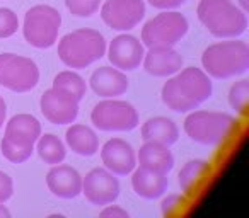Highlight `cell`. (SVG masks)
Here are the masks:
<instances>
[{
    "mask_svg": "<svg viewBox=\"0 0 249 218\" xmlns=\"http://www.w3.org/2000/svg\"><path fill=\"white\" fill-rule=\"evenodd\" d=\"M53 87L70 94V96H73L79 102L84 99V96H86V92H87L86 80H84L79 73L72 72V70L60 72L58 75L53 79Z\"/></svg>",
    "mask_w": 249,
    "mask_h": 218,
    "instance_id": "obj_25",
    "label": "cell"
},
{
    "mask_svg": "<svg viewBox=\"0 0 249 218\" xmlns=\"http://www.w3.org/2000/svg\"><path fill=\"white\" fill-rule=\"evenodd\" d=\"M143 68L152 77H171L183 68L184 58L174 46H156L149 48L143 55Z\"/></svg>",
    "mask_w": 249,
    "mask_h": 218,
    "instance_id": "obj_15",
    "label": "cell"
},
{
    "mask_svg": "<svg viewBox=\"0 0 249 218\" xmlns=\"http://www.w3.org/2000/svg\"><path fill=\"white\" fill-rule=\"evenodd\" d=\"M237 5L242 9V11L246 12V14H248V9H249V2H248V0H239V4H237Z\"/></svg>",
    "mask_w": 249,
    "mask_h": 218,
    "instance_id": "obj_36",
    "label": "cell"
},
{
    "mask_svg": "<svg viewBox=\"0 0 249 218\" xmlns=\"http://www.w3.org/2000/svg\"><path fill=\"white\" fill-rule=\"evenodd\" d=\"M65 5L75 17H90L99 11L101 0H65Z\"/></svg>",
    "mask_w": 249,
    "mask_h": 218,
    "instance_id": "obj_28",
    "label": "cell"
},
{
    "mask_svg": "<svg viewBox=\"0 0 249 218\" xmlns=\"http://www.w3.org/2000/svg\"><path fill=\"white\" fill-rule=\"evenodd\" d=\"M201 67L208 77L218 80L244 75L249 70L248 43L231 38V41L210 45L201 55Z\"/></svg>",
    "mask_w": 249,
    "mask_h": 218,
    "instance_id": "obj_2",
    "label": "cell"
},
{
    "mask_svg": "<svg viewBox=\"0 0 249 218\" xmlns=\"http://www.w3.org/2000/svg\"><path fill=\"white\" fill-rule=\"evenodd\" d=\"M196 16L215 38H239L248 29V16L232 0H200Z\"/></svg>",
    "mask_w": 249,
    "mask_h": 218,
    "instance_id": "obj_3",
    "label": "cell"
},
{
    "mask_svg": "<svg viewBox=\"0 0 249 218\" xmlns=\"http://www.w3.org/2000/svg\"><path fill=\"white\" fill-rule=\"evenodd\" d=\"M46 186L56 198L73 200L82 191V176L73 167L56 164L52 166L50 172L46 174Z\"/></svg>",
    "mask_w": 249,
    "mask_h": 218,
    "instance_id": "obj_16",
    "label": "cell"
},
{
    "mask_svg": "<svg viewBox=\"0 0 249 218\" xmlns=\"http://www.w3.org/2000/svg\"><path fill=\"white\" fill-rule=\"evenodd\" d=\"M183 203H184L183 194H167L162 200V203H160V211H162L164 217H171V215H174L183 206Z\"/></svg>",
    "mask_w": 249,
    "mask_h": 218,
    "instance_id": "obj_30",
    "label": "cell"
},
{
    "mask_svg": "<svg viewBox=\"0 0 249 218\" xmlns=\"http://www.w3.org/2000/svg\"><path fill=\"white\" fill-rule=\"evenodd\" d=\"M80 193L86 196L89 203L96 206H106L114 203L120 196V183L114 177L113 172L107 169H96L89 170L86 177H82V191Z\"/></svg>",
    "mask_w": 249,
    "mask_h": 218,
    "instance_id": "obj_11",
    "label": "cell"
},
{
    "mask_svg": "<svg viewBox=\"0 0 249 218\" xmlns=\"http://www.w3.org/2000/svg\"><path fill=\"white\" fill-rule=\"evenodd\" d=\"M140 133H142V138L145 142L162 143V145L167 147L176 143L178 138H179V130H178L176 123L169 118H164V116H156V118L147 119L142 125Z\"/></svg>",
    "mask_w": 249,
    "mask_h": 218,
    "instance_id": "obj_22",
    "label": "cell"
},
{
    "mask_svg": "<svg viewBox=\"0 0 249 218\" xmlns=\"http://www.w3.org/2000/svg\"><path fill=\"white\" fill-rule=\"evenodd\" d=\"M0 152H2V155H4L9 162L22 164L33 155V152H35V147L18 145V143H14L12 140H9L7 136H4V138H2V142H0Z\"/></svg>",
    "mask_w": 249,
    "mask_h": 218,
    "instance_id": "obj_27",
    "label": "cell"
},
{
    "mask_svg": "<svg viewBox=\"0 0 249 218\" xmlns=\"http://www.w3.org/2000/svg\"><path fill=\"white\" fill-rule=\"evenodd\" d=\"M208 174H210V164L207 160H188L183 169L179 170V174H178V183H179L181 191L184 194L195 193V189L200 187V184L207 179Z\"/></svg>",
    "mask_w": 249,
    "mask_h": 218,
    "instance_id": "obj_23",
    "label": "cell"
},
{
    "mask_svg": "<svg viewBox=\"0 0 249 218\" xmlns=\"http://www.w3.org/2000/svg\"><path fill=\"white\" fill-rule=\"evenodd\" d=\"M140 166L157 170L160 174H169L174 167V155L167 145L156 142H145L137 153Z\"/></svg>",
    "mask_w": 249,
    "mask_h": 218,
    "instance_id": "obj_20",
    "label": "cell"
},
{
    "mask_svg": "<svg viewBox=\"0 0 249 218\" xmlns=\"http://www.w3.org/2000/svg\"><path fill=\"white\" fill-rule=\"evenodd\" d=\"M90 121L101 132H132L140 125L135 107L114 97H107L94 106Z\"/></svg>",
    "mask_w": 249,
    "mask_h": 218,
    "instance_id": "obj_8",
    "label": "cell"
},
{
    "mask_svg": "<svg viewBox=\"0 0 249 218\" xmlns=\"http://www.w3.org/2000/svg\"><path fill=\"white\" fill-rule=\"evenodd\" d=\"M89 85L94 90V94L107 99V97L123 96L128 90L130 80L124 75V72L114 68V67H101L92 72Z\"/></svg>",
    "mask_w": 249,
    "mask_h": 218,
    "instance_id": "obj_17",
    "label": "cell"
},
{
    "mask_svg": "<svg viewBox=\"0 0 249 218\" xmlns=\"http://www.w3.org/2000/svg\"><path fill=\"white\" fill-rule=\"evenodd\" d=\"M152 7L160 9V11H171V9H178L183 4H186L188 0H147Z\"/></svg>",
    "mask_w": 249,
    "mask_h": 218,
    "instance_id": "obj_32",
    "label": "cell"
},
{
    "mask_svg": "<svg viewBox=\"0 0 249 218\" xmlns=\"http://www.w3.org/2000/svg\"><path fill=\"white\" fill-rule=\"evenodd\" d=\"M184 132L191 142L205 147L224 145L237 126V119L229 113L190 111L184 119Z\"/></svg>",
    "mask_w": 249,
    "mask_h": 218,
    "instance_id": "obj_5",
    "label": "cell"
},
{
    "mask_svg": "<svg viewBox=\"0 0 249 218\" xmlns=\"http://www.w3.org/2000/svg\"><path fill=\"white\" fill-rule=\"evenodd\" d=\"M65 142L73 153L82 157H92L99 150V138L96 132L86 125H72L65 133Z\"/></svg>",
    "mask_w": 249,
    "mask_h": 218,
    "instance_id": "obj_21",
    "label": "cell"
},
{
    "mask_svg": "<svg viewBox=\"0 0 249 218\" xmlns=\"http://www.w3.org/2000/svg\"><path fill=\"white\" fill-rule=\"evenodd\" d=\"M41 135V123L33 115H16L5 125V136L18 145L35 147Z\"/></svg>",
    "mask_w": 249,
    "mask_h": 218,
    "instance_id": "obj_19",
    "label": "cell"
},
{
    "mask_svg": "<svg viewBox=\"0 0 249 218\" xmlns=\"http://www.w3.org/2000/svg\"><path fill=\"white\" fill-rule=\"evenodd\" d=\"M132 186L133 191L143 200H157L164 196V193L169 187V177L167 174H160L157 170L147 169L140 166L132 170Z\"/></svg>",
    "mask_w": 249,
    "mask_h": 218,
    "instance_id": "obj_18",
    "label": "cell"
},
{
    "mask_svg": "<svg viewBox=\"0 0 249 218\" xmlns=\"http://www.w3.org/2000/svg\"><path fill=\"white\" fill-rule=\"evenodd\" d=\"M101 160L104 167L116 176H128L137 167L135 150L123 138L107 140L101 149Z\"/></svg>",
    "mask_w": 249,
    "mask_h": 218,
    "instance_id": "obj_14",
    "label": "cell"
},
{
    "mask_svg": "<svg viewBox=\"0 0 249 218\" xmlns=\"http://www.w3.org/2000/svg\"><path fill=\"white\" fill-rule=\"evenodd\" d=\"M19 29V17L14 11L2 7L0 9V39L11 38Z\"/></svg>",
    "mask_w": 249,
    "mask_h": 218,
    "instance_id": "obj_29",
    "label": "cell"
},
{
    "mask_svg": "<svg viewBox=\"0 0 249 218\" xmlns=\"http://www.w3.org/2000/svg\"><path fill=\"white\" fill-rule=\"evenodd\" d=\"M5 118H7V104H5L4 97L0 96V128L4 126Z\"/></svg>",
    "mask_w": 249,
    "mask_h": 218,
    "instance_id": "obj_34",
    "label": "cell"
},
{
    "mask_svg": "<svg viewBox=\"0 0 249 218\" xmlns=\"http://www.w3.org/2000/svg\"><path fill=\"white\" fill-rule=\"evenodd\" d=\"M62 16L52 5H35L24 16L22 34L31 46L39 50L52 48L58 39Z\"/></svg>",
    "mask_w": 249,
    "mask_h": 218,
    "instance_id": "obj_6",
    "label": "cell"
},
{
    "mask_svg": "<svg viewBox=\"0 0 249 218\" xmlns=\"http://www.w3.org/2000/svg\"><path fill=\"white\" fill-rule=\"evenodd\" d=\"M213 92V85L207 73L196 67H188L174 75L162 85V102L174 113H190L208 101Z\"/></svg>",
    "mask_w": 249,
    "mask_h": 218,
    "instance_id": "obj_1",
    "label": "cell"
},
{
    "mask_svg": "<svg viewBox=\"0 0 249 218\" xmlns=\"http://www.w3.org/2000/svg\"><path fill=\"white\" fill-rule=\"evenodd\" d=\"M101 217H114V218H130V213L126 210H123V208L120 206H113V204H106V208H104L103 211H101Z\"/></svg>",
    "mask_w": 249,
    "mask_h": 218,
    "instance_id": "obj_33",
    "label": "cell"
},
{
    "mask_svg": "<svg viewBox=\"0 0 249 218\" xmlns=\"http://www.w3.org/2000/svg\"><path fill=\"white\" fill-rule=\"evenodd\" d=\"M39 82V68L35 60L16 53L0 55V85L12 92H29Z\"/></svg>",
    "mask_w": 249,
    "mask_h": 218,
    "instance_id": "obj_9",
    "label": "cell"
},
{
    "mask_svg": "<svg viewBox=\"0 0 249 218\" xmlns=\"http://www.w3.org/2000/svg\"><path fill=\"white\" fill-rule=\"evenodd\" d=\"M12 193H14V183L11 176L0 170V203H5L12 196Z\"/></svg>",
    "mask_w": 249,
    "mask_h": 218,
    "instance_id": "obj_31",
    "label": "cell"
},
{
    "mask_svg": "<svg viewBox=\"0 0 249 218\" xmlns=\"http://www.w3.org/2000/svg\"><path fill=\"white\" fill-rule=\"evenodd\" d=\"M56 53L67 67L82 70L106 55V39L96 29H77L60 39Z\"/></svg>",
    "mask_w": 249,
    "mask_h": 218,
    "instance_id": "obj_4",
    "label": "cell"
},
{
    "mask_svg": "<svg viewBox=\"0 0 249 218\" xmlns=\"http://www.w3.org/2000/svg\"><path fill=\"white\" fill-rule=\"evenodd\" d=\"M107 58L114 68L121 72H132L142 65L143 55H145V46L139 38L132 34H123L113 38L109 46H106Z\"/></svg>",
    "mask_w": 249,
    "mask_h": 218,
    "instance_id": "obj_13",
    "label": "cell"
},
{
    "mask_svg": "<svg viewBox=\"0 0 249 218\" xmlns=\"http://www.w3.org/2000/svg\"><path fill=\"white\" fill-rule=\"evenodd\" d=\"M36 152H38L39 159L48 166H56L62 164L67 157V149L63 145V142L53 133H45L39 135V138L36 140Z\"/></svg>",
    "mask_w": 249,
    "mask_h": 218,
    "instance_id": "obj_24",
    "label": "cell"
},
{
    "mask_svg": "<svg viewBox=\"0 0 249 218\" xmlns=\"http://www.w3.org/2000/svg\"><path fill=\"white\" fill-rule=\"evenodd\" d=\"M188 19L178 11H164L145 22L142 28V43L147 48L174 46L186 36Z\"/></svg>",
    "mask_w": 249,
    "mask_h": 218,
    "instance_id": "obj_7",
    "label": "cell"
},
{
    "mask_svg": "<svg viewBox=\"0 0 249 218\" xmlns=\"http://www.w3.org/2000/svg\"><path fill=\"white\" fill-rule=\"evenodd\" d=\"M0 218H11V210L4 203H0Z\"/></svg>",
    "mask_w": 249,
    "mask_h": 218,
    "instance_id": "obj_35",
    "label": "cell"
},
{
    "mask_svg": "<svg viewBox=\"0 0 249 218\" xmlns=\"http://www.w3.org/2000/svg\"><path fill=\"white\" fill-rule=\"evenodd\" d=\"M39 109L53 125H70L79 116V101L70 94L52 87L43 92Z\"/></svg>",
    "mask_w": 249,
    "mask_h": 218,
    "instance_id": "obj_12",
    "label": "cell"
},
{
    "mask_svg": "<svg viewBox=\"0 0 249 218\" xmlns=\"http://www.w3.org/2000/svg\"><path fill=\"white\" fill-rule=\"evenodd\" d=\"M249 102V80L241 79L237 82L232 84L231 90H229V104L239 115H244L248 109Z\"/></svg>",
    "mask_w": 249,
    "mask_h": 218,
    "instance_id": "obj_26",
    "label": "cell"
},
{
    "mask_svg": "<svg viewBox=\"0 0 249 218\" xmlns=\"http://www.w3.org/2000/svg\"><path fill=\"white\" fill-rule=\"evenodd\" d=\"M145 16L143 0H106L101 7V19L113 31L128 33Z\"/></svg>",
    "mask_w": 249,
    "mask_h": 218,
    "instance_id": "obj_10",
    "label": "cell"
}]
</instances>
